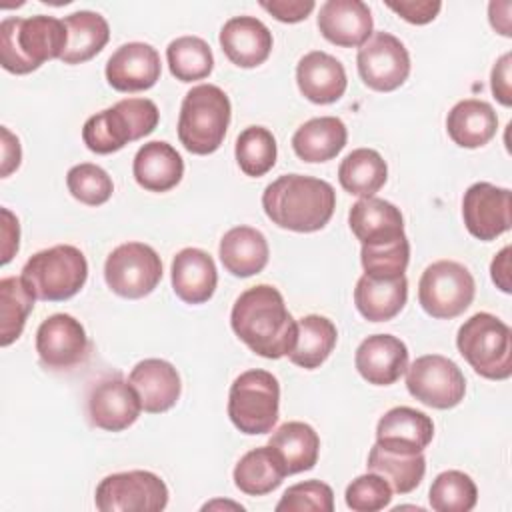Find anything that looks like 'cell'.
<instances>
[{
	"instance_id": "603a6c76",
	"label": "cell",
	"mask_w": 512,
	"mask_h": 512,
	"mask_svg": "<svg viewBox=\"0 0 512 512\" xmlns=\"http://www.w3.org/2000/svg\"><path fill=\"white\" fill-rule=\"evenodd\" d=\"M296 82L302 96L314 104L340 100L348 86L342 62L322 50H312L298 60Z\"/></svg>"
},
{
	"instance_id": "d6986e66",
	"label": "cell",
	"mask_w": 512,
	"mask_h": 512,
	"mask_svg": "<svg viewBox=\"0 0 512 512\" xmlns=\"http://www.w3.org/2000/svg\"><path fill=\"white\" fill-rule=\"evenodd\" d=\"M358 374L374 386H390L408 368V348L392 334H372L356 348Z\"/></svg>"
},
{
	"instance_id": "7c38bea8",
	"label": "cell",
	"mask_w": 512,
	"mask_h": 512,
	"mask_svg": "<svg viewBox=\"0 0 512 512\" xmlns=\"http://www.w3.org/2000/svg\"><path fill=\"white\" fill-rule=\"evenodd\" d=\"M406 388L424 406L448 410L464 400L466 378L450 358L426 354L406 368Z\"/></svg>"
},
{
	"instance_id": "bcb514c9",
	"label": "cell",
	"mask_w": 512,
	"mask_h": 512,
	"mask_svg": "<svg viewBox=\"0 0 512 512\" xmlns=\"http://www.w3.org/2000/svg\"><path fill=\"white\" fill-rule=\"evenodd\" d=\"M260 6L276 20L294 24L306 20L316 4L312 0H262Z\"/></svg>"
},
{
	"instance_id": "6da1fadb",
	"label": "cell",
	"mask_w": 512,
	"mask_h": 512,
	"mask_svg": "<svg viewBox=\"0 0 512 512\" xmlns=\"http://www.w3.org/2000/svg\"><path fill=\"white\" fill-rule=\"evenodd\" d=\"M230 326L254 354L270 360L288 356L298 338V322L270 284L252 286L236 298Z\"/></svg>"
},
{
	"instance_id": "277c9868",
	"label": "cell",
	"mask_w": 512,
	"mask_h": 512,
	"mask_svg": "<svg viewBox=\"0 0 512 512\" xmlns=\"http://www.w3.org/2000/svg\"><path fill=\"white\" fill-rule=\"evenodd\" d=\"M232 106L226 92L214 84H198L186 92L180 116L178 138L182 146L198 156L216 152L226 136Z\"/></svg>"
},
{
	"instance_id": "7dc6e473",
	"label": "cell",
	"mask_w": 512,
	"mask_h": 512,
	"mask_svg": "<svg viewBox=\"0 0 512 512\" xmlns=\"http://www.w3.org/2000/svg\"><path fill=\"white\" fill-rule=\"evenodd\" d=\"M510 62H512V54L506 52L504 56H500L492 68V76H490V84H492V94L494 98L502 104V106H510L512 104V88H510Z\"/></svg>"
},
{
	"instance_id": "f907efd6",
	"label": "cell",
	"mask_w": 512,
	"mask_h": 512,
	"mask_svg": "<svg viewBox=\"0 0 512 512\" xmlns=\"http://www.w3.org/2000/svg\"><path fill=\"white\" fill-rule=\"evenodd\" d=\"M490 274L494 284L502 290V292H510L512 284H510V246H504L492 260L490 264Z\"/></svg>"
},
{
	"instance_id": "9a60e30c",
	"label": "cell",
	"mask_w": 512,
	"mask_h": 512,
	"mask_svg": "<svg viewBox=\"0 0 512 512\" xmlns=\"http://www.w3.org/2000/svg\"><path fill=\"white\" fill-rule=\"evenodd\" d=\"M512 194L508 188L490 182L472 184L462 198V218L466 230L478 240H494L510 230Z\"/></svg>"
},
{
	"instance_id": "ac0fdd59",
	"label": "cell",
	"mask_w": 512,
	"mask_h": 512,
	"mask_svg": "<svg viewBox=\"0 0 512 512\" xmlns=\"http://www.w3.org/2000/svg\"><path fill=\"white\" fill-rule=\"evenodd\" d=\"M434 438V422L410 406L390 408L376 426V444L396 454H418Z\"/></svg>"
},
{
	"instance_id": "f546056e",
	"label": "cell",
	"mask_w": 512,
	"mask_h": 512,
	"mask_svg": "<svg viewBox=\"0 0 512 512\" xmlns=\"http://www.w3.org/2000/svg\"><path fill=\"white\" fill-rule=\"evenodd\" d=\"M408 300L406 276L394 280H380L362 274L354 288V304L358 312L370 322L392 320Z\"/></svg>"
},
{
	"instance_id": "8fae6325",
	"label": "cell",
	"mask_w": 512,
	"mask_h": 512,
	"mask_svg": "<svg viewBox=\"0 0 512 512\" xmlns=\"http://www.w3.org/2000/svg\"><path fill=\"white\" fill-rule=\"evenodd\" d=\"M104 280L122 298H144L162 280V260L144 242L120 244L104 262Z\"/></svg>"
},
{
	"instance_id": "ba28073f",
	"label": "cell",
	"mask_w": 512,
	"mask_h": 512,
	"mask_svg": "<svg viewBox=\"0 0 512 512\" xmlns=\"http://www.w3.org/2000/svg\"><path fill=\"white\" fill-rule=\"evenodd\" d=\"M280 384L268 370H246L230 386L228 416L248 436L268 434L278 422Z\"/></svg>"
},
{
	"instance_id": "ab89813d",
	"label": "cell",
	"mask_w": 512,
	"mask_h": 512,
	"mask_svg": "<svg viewBox=\"0 0 512 512\" xmlns=\"http://www.w3.org/2000/svg\"><path fill=\"white\" fill-rule=\"evenodd\" d=\"M428 500L436 512H470L478 502V488L468 474L446 470L434 478Z\"/></svg>"
},
{
	"instance_id": "c3c4849f",
	"label": "cell",
	"mask_w": 512,
	"mask_h": 512,
	"mask_svg": "<svg viewBox=\"0 0 512 512\" xmlns=\"http://www.w3.org/2000/svg\"><path fill=\"white\" fill-rule=\"evenodd\" d=\"M20 246V224L18 218L8 210L2 208V264H8Z\"/></svg>"
},
{
	"instance_id": "5b68a950",
	"label": "cell",
	"mask_w": 512,
	"mask_h": 512,
	"mask_svg": "<svg viewBox=\"0 0 512 512\" xmlns=\"http://www.w3.org/2000/svg\"><path fill=\"white\" fill-rule=\"evenodd\" d=\"M158 106L148 98H124L114 106L92 114L82 128V140L90 152L112 154L128 142L140 140L158 126Z\"/></svg>"
},
{
	"instance_id": "4dcf8cb0",
	"label": "cell",
	"mask_w": 512,
	"mask_h": 512,
	"mask_svg": "<svg viewBox=\"0 0 512 512\" xmlns=\"http://www.w3.org/2000/svg\"><path fill=\"white\" fill-rule=\"evenodd\" d=\"M286 476L284 462L272 446H258L246 452L234 468V484L248 496L270 494Z\"/></svg>"
},
{
	"instance_id": "8992f818",
	"label": "cell",
	"mask_w": 512,
	"mask_h": 512,
	"mask_svg": "<svg viewBox=\"0 0 512 512\" xmlns=\"http://www.w3.org/2000/svg\"><path fill=\"white\" fill-rule=\"evenodd\" d=\"M20 278L36 300L62 302L86 284L88 262L76 246L58 244L30 256Z\"/></svg>"
},
{
	"instance_id": "b9f144b4",
	"label": "cell",
	"mask_w": 512,
	"mask_h": 512,
	"mask_svg": "<svg viewBox=\"0 0 512 512\" xmlns=\"http://www.w3.org/2000/svg\"><path fill=\"white\" fill-rule=\"evenodd\" d=\"M410 260L408 238L384 246H362L360 262L366 276L380 280H394L404 276Z\"/></svg>"
},
{
	"instance_id": "7a4b0ae2",
	"label": "cell",
	"mask_w": 512,
	"mask_h": 512,
	"mask_svg": "<svg viewBox=\"0 0 512 512\" xmlns=\"http://www.w3.org/2000/svg\"><path fill=\"white\" fill-rule=\"evenodd\" d=\"M262 208L272 224L292 232L322 230L336 208L332 184L314 176L284 174L264 188Z\"/></svg>"
},
{
	"instance_id": "f35d334b",
	"label": "cell",
	"mask_w": 512,
	"mask_h": 512,
	"mask_svg": "<svg viewBox=\"0 0 512 512\" xmlns=\"http://www.w3.org/2000/svg\"><path fill=\"white\" fill-rule=\"evenodd\" d=\"M236 162L246 176L258 178L276 164V138L264 126H248L236 138Z\"/></svg>"
},
{
	"instance_id": "1f68e13d",
	"label": "cell",
	"mask_w": 512,
	"mask_h": 512,
	"mask_svg": "<svg viewBox=\"0 0 512 512\" xmlns=\"http://www.w3.org/2000/svg\"><path fill=\"white\" fill-rule=\"evenodd\" d=\"M284 462L286 474H298L312 470L318 462L320 438L316 430L306 422H286L268 440Z\"/></svg>"
},
{
	"instance_id": "52a82bcc",
	"label": "cell",
	"mask_w": 512,
	"mask_h": 512,
	"mask_svg": "<svg viewBox=\"0 0 512 512\" xmlns=\"http://www.w3.org/2000/svg\"><path fill=\"white\" fill-rule=\"evenodd\" d=\"M458 352L488 380H506L512 374V332L508 324L490 312H476L456 336Z\"/></svg>"
},
{
	"instance_id": "74e56055",
	"label": "cell",
	"mask_w": 512,
	"mask_h": 512,
	"mask_svg": "<svg viewBox=\"0 0 512 512\" xmlns=\"http://www.w3.org/2000/svg\"><path fill=\"white\" fill-rule=\"evenodd\" d=\"M170 72L180 82L206 78L214 68V56L206 40L198 36H180L166 48Z\"/></svg>"
},
{
	"instance_id": "d6a6232c",
	"label": "cell",
	"mask_w": 512,
	"mask_h": 512,
	"mask_svg": "<svg viewBox=\"0 0 512 512\" xmlns=\"http://www.w3.org/2000/svg\"><path fill=\"white\" fill-rule=\"evenodd\" d=\"M68 30V44L62 54L64 64H82L94 58L110 38L106 18L92 10H78L64 18Z\"/></svg>"
},
{
	"instance_id": "e575fe53",
	"label": "cell",
	"mask_w": 512,
	"mask_h": 512,
	"mask_svg": "<svg viewBox=\"0 0 512 512\" xmlns=\"http://www.w3.org/2000/svg\"><path fill=\"white\" fill-rule=\"evenodd\" d=\"M388 178V166L384 158L372 148L352 150L338 166L340 186L360 198L374 196Z\"/></svg>"
},
{
	"instance_id": "7402d4cb",
	"label": "cell",
	"mask_w": 512,
	"mask_h": 512,
	"mask_svg": "<svg viewBox=\"0 0 512 512\" xmlns=\"http://www.w3.org/2000/svg\"><path fill=\"white\" fill-rule=\"evenodd\" d=\"M220 46L226 58L240 68H256L272 52V32L254 16H234L220 30Z\"/></svg>"
},
{
	"instance_id": "4fadbf2b",
	"label": "cell",
	"mask_w": 512,
	"mask_h": 512,
	"mask_svg": "<svg viewBox=\"0 0 512 512\" xmlns=\"http://www.w3.org/2000/svg\"><path fill=\"white\" fill-rule=\"evenodd\" d=\"M356 64L362 82L378 92L400 88L410 74V54L390 32H374L358 48Z\"/></svg>"
},
{
	"instance_id": "5bb4252c",
	"label": "cell",
	"mask_w": 512,
	"mask_h": 512,
	"mask_svg": "<svg viewBox=\"0 0 512 512\" xmlns=\"http://www.w3.org/2000/svg\"><path fill=\"white\" fill-rule=\"evenodd\" d=\"M36 352L48 370H72L86 362L90 340L84 326L70 314H52L36 330Z\"/></svg>"
},
{
	"instance_id": "3957f363",
	"label": "cell",
	"mask_w": 512,
	"mask_h": 512,
	"mask_svg": "<svg viewBox=\"0 0 512 512\" xmlns=\"http://www.w3.org/2000/svg\"><path fill=\"white\" fill-rule=\"evenodd\" d=\"M66 44V24L54 16H8L0 22V64L6 72L30 74L46 60L62 58Z\"/></svg>"
},
{
	"instance_id": "cb8c5ba5",
	"label": "cell",
	"mask_w": 512,
	"mask_h": 512,
	"mask_svg": "<svg viewBox=\"0 0 512 512\" xmlns=\"http://www.w3.org/2000/svg\"><path fill=\"white\" fill-rule=\"evenodd\" d=\"M128 382L138 392L142 410L150 414L170 410L178 402L182 392L178 370L170 362L160 358H146L138 362L132 368Z\"/></svg>"
},
{
	"instance_id": "d590c367",
	"label": "cell",
	"mask_w": 512,
	"mask_h": 512,
	"mask_svg": "<svg viewBox=\"0 0 512 512\" xmlns=\"http://www.w3.org/2000/svg\"><path fill=\"white\" fill-rule=\"evenodd\" d=\"M368 472H376L390 484L392 492L408 494L420 486L426 472V458L418 454H396L374 444L368 454Z\"/></svg>"
},
{
	"instance_id": "7bdbcfd3",
	"label": "cell",
	"mask_w": 512,
	"mask_h": 512,
	"mask_svg": "<svg viewBox=\"0 0 512 512\" xmlns=\"http://www.w3.org/2000/svg\"><path fill=\"white\" fill-rule=\"evenodd\" d=\"M344 500L354 512H378L390 504L392 488L386 478L376 472H368L348 484Z\"/></svg>"
},
{
	"instance_id": "f1b7e54d",
	"label": "cell",
	"mask_w": 512,
	"mask_h": 512,
	"mask_svg": "<svg viewBox=\"0 0 512 512\" xmlns=\"http://www.w3.org/2000/svg\"><path fill=\"white\" fill-rule=\"evenodd\" d=\"M346 124L336 116H320L304 122L292 136V148L304 162H328L346 146Z\"/></svg>"
},
{
	"instance_id": "f6af8a7d",
	"label": "cell",
	"mask_w": 512,
	"mask_h": 512,
	"mask_svg": "<svg viewBox=\"0 0 512 512\" xmlns=\"http://www.w3.org/2000/svg\"><path fill=\"white\" fill-rule=\"evenodd\" d=\"M386 6L410 24H428L438 16L442 2H438V0H400V2L388 0Z\"/></svg>"
},
{
	"instance_id": "ee69618b",
	"label": "cell",
	"mask_w": 512,
	"mask_h": 512,
	"mask_svg": "<svg viewBox=\"0 0 512 512\" xmlns=\"http://www.w3.org/2000/svg\"><path fill=\"white\" fill-rule=\"evenodd\" d=\"M332 512L334 510V492L328 484L320 480H306L290 486L280 502L276 512Z\"/></svg>"
},
{
	"instance_id": "60d3db41",
	"label": "cell",
	"mask_w": 512,
	"mask_h": 512,
	"mask_svg": "<svg viewBox=\"0 0 512 512\" xmlns=\"http://www.w3.org/2000/svg\"><path fill=\"white\" fill-rule=\"evenodd\" d=\"M66 186L68 192L86 206H100L108 202L114 192V184L108 172L90 162L72 166L66 174Z\"/></svg>"
},
{
	"instance_id": "e0dca14e",
	"label": "cell",
	"mask_w": 512,
	"mask_h": 512,
	"mask_svg": "<svg viewBox=\"0 0 512 512\" xmlns=\"http://www.w3.org/2000/svg\"><path fill=\"white\" fill-rule=\"evenodd\" d=\"M160 72V54L144 42L122 44L106 62V80L118 92L148 90L160 80Z\"/></svg>"
},
{
	"instance_id": "4316f807",
	"label": "cell",
	"mask_w": 512,
	"mask_h": 512,
	"mask_svg": "<svg viewBox=\"0 0 512 512\" xmlns=\"http://www.w3.org/2000/svg\"><path fill=\"white\" fill-rule=\"evenodd\" d=\"M222 266L238 278H248L264 270L268 264L270 248L264 234L252 226L230 228L218 248Z\"/></svg>"
},
{
	"instance_id": "8d00e7d4",
	"label": "cell",
	"mask_w": 512,
	"mask_h": 512,
	"mask_svg": "<svg viewBox=\"0 0 512 512\" xmlns=\"http://www.w3.org/2000/svg\"><path fill=\"white\" fill-rule=\"evenodd\" d=\"M34 300L22 278L4 276L0 280V346H10L20 338Z\"/></svg>"
},
{
	"instance_id": "484cf974",
	"label": "cell",
	"mask_w": 512,
	"mask_h": 512,
	"mask_svg": "<svg viewBox=\"0 0 512 512\" xmlns=\"http://www.w3.org/2000/svg\"><path fill=\"white\" fill-rule=\"evenodd\" d=\"M134 180L148 192H168L184 176V160L176 148L162 140L146 142L132 162Z\"/></svg>"
},
{
	"instance_id": "681fc988",
	"label": "cell",
	"mask_w": 512,
	"mask_h": 512,
	"mask_svg": "<svg viewBox=\"0 0 512 512\" xmlns=\"http://www.w3.org/2000/svg\"><path fill=\"white\" fill-rule=\"evenodd\" d=\"M0 132H2V170H0V176L6 178L20 166L22 148H20V140L6 126H2Z\"/></svg>"
},
{
	"instance_id": "9c48e42d",
	"label": "cell",
	"mask_w": 512,
	"mask_h": 512,
	"mask_svg": "<svg viewBox=\"0 0 512 512\" xmlns=\"http://www.w3.org/2000/svg\"><path fill=\"white\" fill-rule=\"evenodd\" d=\"M476 282L466 266L454 260L430 264L418 282V302L424 312L438 320L460 316L474 300Z\"/></svg>"
},
{
	"instance_id": "d4e9b609",
	"label": "cell",
	"mask_w": 512,
	"mask_h": 512,
	"mask_svg": "<svg viewBox=\"0 0 512 512\" xmlns=\"http://www.w3.org/2000/svg\"><path fill=\"white\" fill-rule=\"evenodd\" d=\"M172 288L186 304H204L212 298L218 272L212 256L200 248H182L172 258Z\"/></svg>"
},
{
	"instance_id": "83f0119b",
	"label": "cell",
	"mask_w": 512,
	"mask_h": 512,
	"mask_svg": "<svg viewBox=\"0 0 512 512\" xmlns=\"http://www.w3.org/2000/svg\"><path fill=\"white\" fill-rule=\"evenodd\" d=\"M498 128L494 108L476 98L460 100L446 116V130L454 144L462 148H480L488 144Z\"/></svg>"
},
{
	"instance_id": "836d02e7",
	"label": "cell",
	"mask_w": 512,
	"mask_h": 512,
	"mask_svg": "<svg viewBox=\"0 0 512 512\" xmlns=\"http://www.w3.org/2000/svg\"><path fill=\"white\" fill-rule=\"evenodd\" d=\"M338 340V330L332 320L318 314H308L298 320V338L288 354L290 362L314 370L332 354Z\"/></svg>"
},
{
	"instance_id": "44dd1931",
	"label": "cell",
	"mask_w": 512,
	"mask_h": 512,
	"mask_svg": "<svg viewBox=\"0 0 512 512\" xmlns=\"http://www.w3.org/2000/svg\"><path fill=\"white\" fill-rule=\"evenodd\" d=\"M348 224L362 246H384L406 238L400 208L374 196L352 204Z\"/></svg>"
},
{
	"instance_id": "2e32d148",
	"label": "cell",
	"mask_w": 512,
	"mask_h": 512,
	"mask_svg": "<svg viewBox=\"0 0 512 512\" xmlns=\"http://www.w3.org/2000/svg\"><path fill=\"white\" fill-rule=\"evenodd\" d=\"M138 392L120 376L100 380L88 396V418L96 428L122 432L140 416Z\"/></svg>"
},
{
	"instance_id": "30bf717a",
	"label": "cell",
	"mask_w": 512,
	"mask_h": 512,
	"mask_svg": "<svg viewBox=\"0 0 512 512\" xmlns=\"http://www.w3.org/2000/svg\"><path fill=\"white\" fill-rule=\"evenodd\" d=\"M94 502L100 512H160L168 504V488L148 470L116 472L100 480Z\"/></svg>"
},
{
	"instance_id": "ffe728a7",
	"label": "cell",
	"mask_w": 512,
	"mask_h": 512,
	"mask_svg": "<svg viewBox=\"0 0 512 512\" xmlns=\"http://www.w3.org/2000/svg\"><path fill=\"white\" fill-rule=\"evenodd\" d=\"M374 20L362 0H326L318 12L320 34L342 48H358L372 36Z\"/></svg>"
}]
</instances>
